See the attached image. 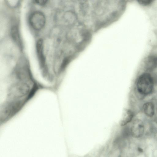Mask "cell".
<instances>
[{"label":"cell","instance_id":"cell-2","mask_svg":"<svg viewBox=\"0 0 157 157\" xmlns=\"http://www.w3.org/2000/svg\"><path fill=\"white\" fill-rule=\"evenodd\" d=\"M154 80L149 73H144L138 77L136 83L137 91L141 94L147 95L152 91L154 86Z\"/></svg>","mask_w":157,"mask_h":157},{"label":"cell","instance_id":"cell-9","mask_svg":"<svg viewBox=\"0 0 157 157\" xmlns=\"http://www.w3.org/2000/svg\"><path fill=\"white\" fill-rule=\"evenodd\" d=\"M152 1H153L151 0H139L138 1L140 4L144 6L150 4Z\"/></svg>","mask_w":157,"mask_h":157},{"label":"cell","instance_id":"cell-4","mask_svg":"<svg viewBox=\"0 0 157 157\" xmlns=\"http://www.w3.org/2000/svg\"><path fill=\"white\" fill-rule=\"evenodd\" d=\"M144 126L143 122L140 119H136L132 123L131 132L132 136L135 138H140L143 135Z\"/></svg>","mask_w":157,"mask_h":157},{"label":"cell","instance_id":"cell-3","mask_svg":"<svg viewBox=\"0 0 157 157\" xmlns=\"http://www.w3.org/2000/svg\"><path fill=\"white\" fill-rule=\"evenodd\" d=\"M29 20L31 26L36 30L42 29L45 22L44 15L42 13L39 11L35 12L32 14Z\"/></svg>","mask_w":157,"mask_h":157},{"label":"cell","instance_id":"cell-5","mask_svg":"<svg viewBox=\"0 0 157 157\" xmlns=\"http://www.w3.org/2000/svg\"><path fill=\"white\" fill-rule=\"evenodd\" d=\"M134 116V113L131 110L126 109L125 110L120 124L122 126H124L130 122Z\"/></svg>","mask_w":157,"mask_h":157},{"label":"cell","instance_id":"cell-6","mask_svg":"<svg viewBox=\"0 0 157 157\" xmlns=\"http://www.w3.org/2000/svg\"><path fill=\"white\" fill-rule=\"evenodd\" d=\"M144 113L149 117H153L155 114V109L154 104L150 102L145 103L143 106Z\"/></svg>","mask_w":157,"mask_h":157},{"label":"cell","instance_id":"cell-1","mask_svg":"<svg viewBox=\"0 0 157 157\" xmlns=\"http://www.w3.org/2000/svg\"><path fill=\"white\" fill-rule=\"evenodd\" d=\"M6 80V94L0 106L1 124L17 116L40 91H58L53 85H48L38 80L27 61L17 63L7 76Z\"/></svg>","mask_w":157,"mask_h":157},{"label":"cell","instance_id":"cell-8","mask_svg":"<svg viewBox=\"0 0 157 157\" xmlns=\"http://www.w3.org/2000/svg\"><path fill=\"white\" fill-rule=\"evenodd\" d=\"M146 66L149 69H152L157 66V58L154 57H150L147 59Z\"/></svg>","mask_w":157,"mask_h":157},{"label":"cell","instance_id":"cell-10","mask_svg":"<svg viewBox=\"0 0 157 157\" xmlns=\"http://www.w3.org/2000/svg\"><path fill=\"white\" fill-rule=\"evenodd\" d=\"M36 3L40 5H44L47 2V1L46 0H36L34 1Z\"/></svg>","mask_w":157,"mask_h":157},{"label":"cell","instance_id":"cell-7","mask_svg":"<svg viewBox=\"0 0 157 157\" xmlns=\"http://www.w3.org/2000/svg\"><path fill=\"white\" fill-rule=\"evenodd\" d=\"M11 35L14 41L20 46H21V42L19 31L16 27L14 26L12 27L11 30Z\"/></svg>","mask_w":157,"mask_h":157}]
</instances>
